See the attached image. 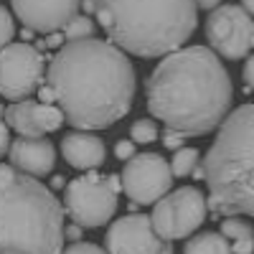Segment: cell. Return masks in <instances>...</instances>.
I'll list each match as a JSON object with an SVG mask.
<instances>
[{
  "instance_id": "obj_17",
  "label": "cell",
  "mask_w": 254,
  "mask_h": 254,
  "mask_svg": "<svg viewBox=\"0 0 254 254\" xmlns=\"http://www.w3.org/2000/svg\"><path fill=\"white\" fill-rule=\"evenodd\" d=\"M183 254H234V252H231V244L221 231H203V234H196L186 242Z\"/></svg>"
},
{
  "instance_id": "obj_10",
  "label": "cell",
  "mask_w": 254,
  "mask_h": 254,
  "mask_svg": "<svg viewBox=\"0 0 254 254\" xmlns=\"http://www.w3.org/2000/svg\"><path fill=\"white\" fill-rule=\"evenodd\" d=\"M125 196L137 206L160 201L173 186L171 163L158 153H137L125 163L120 176Z\"/></svg>"
},
{
  "instance_id": "obj_29",
  "label": "cell",
  "mask_w": 254,
  "mask_h": 254,
  "mask_svg": "<svg viewBox=\"0 0 254 254\" xmlns=\"http://www.w3.org/2000/svg\"><path fill=\"white\" fill-rule=\"evenodd\" d=\"M81 10H84V15L97 13V0H81Z\"/></svg>"
},
{
  "instance_id": "obj_16",
  "label": "cell",
  "mask_w": 254,
  "mask_h": 254,
  "mask_svg": "<svg viewBox=\"0 0 254 254\" xmlns=\"http://www.w3.org/2000/svg\"><path fill=\"white\" fill-rule=\"evenodd\" d=\"M221 234L231 242L234 254H254V229L249 226V221L239 216H226L221 221Z\"/></svg>"
},
{
  "instance_id": "obj_9",
  "label": "cell",
  "mask_w": 254,
  "mask_h": 254,
  "mask_svg": "<svg viewBox=\"0 0 254 254\" xmlns=\"http://www.w3.org/2000/svg\"><path fill=\"white\" fill-rule=\"evenodd\" d=\"M206 38L216 56L239 61L254 49V20L242 5H219L208 10Z\"/></svg>"
},
{
  "instance_id": "obj_22",
  "label": "cell",
  "mask_w": 254,
  "mask_h": 254,
  "mask_svg": "<svg viewBox=\"0 0 254 254\" xmlns=\"http://www.w3.org/2000/svg\"><path fill=\"white\" fill-rule=\"evenodd\" d=\"M61 254H107V252H104L102 247H97V244H92V242H74Z\"/></svg>"
},
{
  "instance_id": "obj_1",
  "label": "cell",
  "mask_w": 254,
  "mask_h": 254,
  "mask_svg": "<svg viewBox=\"0 0 254 254\" xmlns=\"http://www.w3.org/2000/svg\"><path fill=\"white\" fill-rule=\"evenodd\" d=\"M46 84L59 110L76 130H104L132 107L137 79L127 54L112 41L64 44L49 64Z\"/></svg>"
},
{
  "instance_id": "obj_14",
  "label": "cell",
  "mask_w": 254,
  "mask_h": 254,
  "mask_svg": "<svg viewBox=\"0 0 254 254\" xmlns=\"http://www.w3.org/2000/svg\"><path fill=\"white\" fill-rule=\"evenodd\" d=\"M8 158L10 165L18 168L20 173L44 178L56 165V147L46 137H18L8 147Z\"/></svg>"
},
{
  "instance_id": "obj_27",
  "label": "cell",
  "mask_w": 254,
  "mask_h": 254,
  "mask_svg": "<svg viewBox=\"0 0 254 254\" xmlns=\"http://www.w3.org/2000/svg\"><path fill=\"white\" fill-rule=\"evenodd\" d=\"M81 234H84V226H79V224L64 226V239H69V242H81Z\"/></svg>"
},
{
  "instance_id": "obj_15",
  "label": "cell",
  "mask_w": 254,
  "mask_h": 254,
  "mask_svg": "<svg viewBox=\"0 0 254 254\" xmlns=\"http://www.w3.org/2000/svg\"><path fill=\"white\" fill-rule=\"evenodd\" d=\"M61 155L71 168H76V171H94V168H99L104 163V158H107V147H104L102 137H97L92 132H84V130H76V132L64 135Z\"/></svg>"
},
{
  "instance_id": "obj_6",
  "label": "cell",
  "mask_w": 254,
  "mask_h": 254,
  "mask_svg": "<svg viewBox=\"0 0 254 254\" xmlns=\"http://www.w3.org/2000/svg\"><path fill=\"white\" fill-rule=\"evenodd\" d=\"M122 190L120 176L84 173L66 183L64 190V214L84 229L104 226L117 211V196Z\"/></svg>"
},
{
  "instance_id": "obj_20",
  "label": "cell",
  "mask_w": 254,
  "mask_h": 254,
  "mask_svg": "<svg viewBox=\"0 0 254 254\" xmlns=\"http://www.w3.org/2000/svg\"><path fill=\"white\" fill-rule=\"evenodd\" d=\"M158 132L160 130H158V125L153 120H137L130 127V140L132 142H140V145H150V142L158 140Z\"/></svg>"
},
{
  "instance_id": "obj_11",
  "label": "cell",
  "mask_w": 254,
  "mask_h": 254,
  "mask_svg": "<svg viewBox=\"0 0 254 254\" xmlns=\"http://www.w3.org/2000/svg\"><path fill=\"white\" fill-rule=\"evenodd\" d=\"M107 254H173V244L158 237L150 216L130 214L117 219L104 237Z\"/></svg>"
},
{
  "instance_id": "obj_23",
  "label": "cell",
  "mask_w": 254,
  "mask_h": 254,
  "mask_svg": "<svg viewBox=\"0 0 254 254\" xmlns=\"http://www.w3.org/2000/svg\"><path fill=\"white\" fill-rule=\"evenodd\" d=\"M115 155H117L120 160H130L132 155H137V153H135V142H132V140H120V142L115 145Z\"/></svg>"
},
{
  "instance_id": "obj_13",
  "label": "cell",
  "mask_w": 254,
  "mask_h": 254,
  "mask_svg": "<svg viewBox=\"0 0 254 254\" xmlns=\"http://www.w3.org/2000/svg\"><path fill=\"white\" fill-rule=\"evenodd\" d=\"M64 122V112L54 104L20 99L5 110V125L18 132V137H44L46 132L59 130Z\"/></svg>"
},
{
  "instance_id": "obj_5",
  "label": "cell",
  "mask_w": 254,
  "mask_h": 254,
  "mask_svg": "<svg viewBox=\"0 0 254 254\" xmlns=\"http://www.w3.org/2000/svg\"><path fill=\"white\" fill-rule=\"evenodd\" d=\"M201 171L208 188L206 201L216 214L254 219V102L226 115Z\"/></svg>"
},
{
  "instance_id": "obj_25",
  "label": "cell",
  "mask_w": 254,
  "mask_h": 254,
  "mask_svg": "<svg viewBox=\"0 0 254 254\" xmlns=\"http://www.w3.org/2000/svg\"><path fill=\"white\" fill-rule=\"evenodd\" d=\"M242 79H244V84L249 89H254V54L247 59V64H244V69H242Z\"/></svg>"
},
{
  "instance_id": "obj_21",
  "label": "cell",
  "mask_w": 254,
  "mask_h": 254,
  "mask_svg": "<svg viewBox=\"0 0 254 254\" xmlns=\"http://www.w3.org/2000/svg\"><path fill=\"white\" fill-rule=\"evenodd\" d=\"M15 36V23H13V15L8 13V8L0 5V49H5Z\"/></svg>"
},
{
  "instance_id": "obj_18",
  "label": "cell",
  "mask_w": 254,
  "mask_h": 254,
  "mask_svg": "<svg viewBox=\"0 0 254 254\" xmlns=\"http://www.w3.org/2000/svg\"><path fill=\"white\" fill-rule=\"evenodd\" d=\"M201 163V153L196 150V147H181V150H176L173 160H171V173L173 178H183V176H193V171L198 168Z\"/></svg>"
},
{
  "instance_id": "obj_30",
  "label": "cell",
  "mask_w": 254,
  "mask_h": 254,
  "mask_svg": "<svg viewBox=\"0 0 254 254\" xmlns=\"http://www.w3.org/2000/svg\"><path fill=\"white\" fill-rule=\"evenodd\" d=\"M242 8H244L249 15H254V0H242Z\"/></svg>"
},
{
  "instance_id": "obj_19",
  "label": "cell",
  "mask_w": 254,
  "mask_h": 254,
  "mask_svg": "<svg viewBox=\"0 0 254 254\" xmlns=\"http://www.w3.org/2000/svg\"><path fill=\"white\" fill-rule=\"evenodd\" d=\"M64 31V38H66V44L69 41H84V38H94V31H97V26H94V20L89 18V15H74L66 26L61 28Z\"/></svg>"
},
{
  "instance_id": "obj_26",
  "label": "cell",
  "mask_w": 254,
  "mask_h": 254,
  "mask_svg": "<svg viewBox=\"0 0 254 254\" xmlns=\"http://www.w3.org/2000/svg\"><path fill=\"white\" fill-rule=\"evenodd\" d=\"M8 130H10V127L0 120V158H3L8 153V147H10V132Z\"/></svg>"
},
{
  "instance_id": "obj_24",
  "label": "cell",
  "mask_w": 254,
  "mask_h": 254,
  "mask_svg": "<svg viewBox=\"0 0 254 254\" xmlns=\"http://www.w3.org/2000/svg\"><path fill=\"white\" fill-rule=\"evenodd\" d=\"M183 140H186V135H181V132H176V130H165V132H163V145L171 147V150H181Z\"/></svg>"
},
{
  "instance_id": "obj_7",
  "label": "cell",
  "mask_w": 254,
  "mask_h": 254,
  "mask_svg": "<svg viewBox=\"0 0 254 254\" xmlns=\"http://www.w3.org/2000/svg\"><path fill=\"white\" fill-rule=\"evenodd\" d=\"M208 216V201L196 186H183L173 193H165L160 201H155V208L150 214V224L155 234L176 242L186 239L206 221Z\"/></svg>"
},
{
  "instance_id": "obj_2",
  "label": "cell",
  "mask_w": 254,
  "mask_h": 254,
  "mask_svg": "<svg viewBox=\"0 0 254 254\" xmlns=\"http://www.w3.org/2000/svg\"><path fill=\"white\" fill-rule=\"evenodd\" d=\"M147 112L168 130L186 137L214 132L226 120L234 99L231 76L221 59L206 46L171 51L145 84Z\"/></svg>"
},
{
  "instance_id": "obj_4",
  "label": "cell",
  "mask_w": 254,
  "mask_h": 254,
  "mask_svg": "<svg viewBox=\"0 0 254 254\" xmlns=\"http://www.w3.org/2000/svg\"><path fill=\"white\" fill-rule=\"evenodd\" d=\"M64 206L38 178L0 163V254H61Z\"/></svg>"
},
{
  "instance_id": "obj_8",
  "label": "cell",
  "mask_w": 254,
  "mask_h": 254,
  "mask_svg": "<svg viewBox=\"0 0 254 254\" xmlns=\"http://www.w3.org/2000/svg\"><path fill=\"white\" fill-rule=\"evenodd\" d=\"M46 79V64L31 44H8L0 49V97L20 102L38 92Z\"/></svg>"
},
{
  "instance_id": "obj_12",
  "label": "cell",
  "mask_w": 254,
  "mask_h": 254,
  "mask_svg": "<svg viewBox=\"0 0 254 254\" xmlns=\"http://www.w3.org/2000/svg\"><path fill=\"white\" fill-rule=\"evenodd\" d=\"M10 3L28 31L56 33L79 13L81 0H10Z\"/></svg>"
},
{
  "instance_id": "obj_3",
  "label": "cell",
  "mask_w": 254,
  "mask_h": 254,
  "mask_svg": "<svg viewBox=\"0 0 254 254\" xmlns=\"http://www.w3.org/2000/svg\"><path fill=\"white\" fill-rule=\"evenodd\" d=\"M94 15L115 46L142 59L183 49L198 26L196 0H97Z\"/></svg>"
},
{
  "instance_id": "obj_28",
  "label": "cell",
  "mask_w": 254,
  "mask_h": 254,
  "mask_svg": "<svg viewBox=\"0 0 254 254\" xmlns=\"http://www.w3.org/2000/svg\"><path fill=\"white\" fill-rule=\"evenodd\" d=\"M219 5H221V0H196V8H201V10H214Z\"/></svg>"
}]
</instances>
